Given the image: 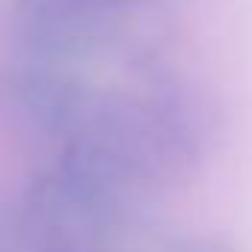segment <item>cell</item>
<instances>
[{
    "label": "cell",
    "instance_id": "7a4b0ae2",
    "mask_svg": "<svg viewBox=\"0 0 252 252\" xmlns=\"http://www.w3.org/2000/svg\"><path fill=\"white\" fill-rule=\"evenodd\" d=\"M134 0H15L21 54L65 63L98 51Z\"/></svg>",
    "mask_w": 252,
    "mask_h": 252
},
{
    "label": "cell",
    "instance_id": "6da1fadb",
    "mask_svg": "<svg viewBox=\"0 0 252 252\" xmlns=\"http://www.w3.org/2000/svg\"><path fill=\"white\" fill-rule=\"evenodd\" d=\"M92 98L65 63L18 54L0 68V122L24 143L65 146L80 131Z\"/></svg>",
    "mask_w": 252,
    "mask_h": 252
}]
</instances>
